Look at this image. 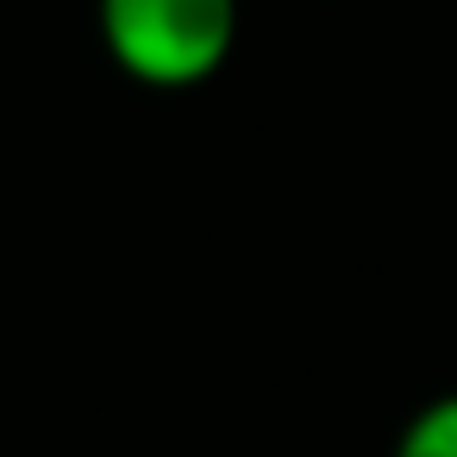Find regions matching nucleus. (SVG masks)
I'll use <instances>...</instances> for the list:
<instances>
[{
    "instance_id": "nucleus-1",
    "label": "nucleus",
    "mask_w": 457,
    "mask_h": 457,
    "mask_svg": "<svg viewBox=\"0 0 457 457\" xmlns=\"http://www.w3.org/2000/svg\"><path fill=\"white\" fill-rule=\"evenodd\" d=\"M101 51L138 88H201L238 51V0H95Z\"/></svg>"
},
{
    "instance_id": "nucleus-2",
    "label": "nucleus",
    "mask_w": 457,
    "mask_h": 457,
    "mask_svg": "<svg viewBox=\"0 0 457 457\" xmlns=\"http://www.w3.org/2000/svg\"><path fill=\"white\" fill-rule=\"evenodd\" d=\"M388 457H457V388L420 401L407 413V426L395 432V451Z\"/></svg>"
}]
</instances>
